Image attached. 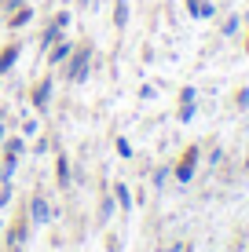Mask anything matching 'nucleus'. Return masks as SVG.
Returning <instances> with one entry per match:
<instances>
[{
	"instance_id": "obj_31",
	"label": "nucleus",
	"mask_w": 249,
	"mask_h": 252,
	"mask_svg": "<svg viewBox=\"0 0 249 252\" xmlns=\"http://www.w3.org/2000/svg\"><path fill=\"white\" fill-rule=\"evenodd\" d=\"M246 51H249V40H246Z\"/></svg>"
},
{
	"instance_id": "obj_9",
	"label": "nucleus",
	"mask_w": 249,
	"mask_h": 252,
	"mask_svg": "<svg viewBox=\"0 0 249 252\" xmlns=\"http://www.w3.org/2000/svg\"><path fill=\"white\" fill-rule=\"evenodd\" d=\"M55 183H59V187H70V183H73V176H70V158H66V154H59V158H55Z\"/></svg>"
},
{
	"instance_id": "obj_28",
	"label": "nucleus",
	"mask_w": 249,
	"mask_h": 252,
	"mask_svg": "<svg viewBox=\"0 0 249 252\" xmlns=\"http://www.w3.org/2000/svg\"><path fill=\"white\" fill-rule=\"evenodd\" d=\"M246 176H249V150H246Z\"/></svg>"
},
{
	"instance_id": "obj_4",
	"label": "nucleus",
	"mask_w": 249,
	"mask_h": 252,
	"mask_svg": "<svg viewBox=\"0 0 249 252\" xmlns=\"http://www.w3.org/2000/svg\"><path fill=\"white\" fill-rule=\"evenodd\" d=\"M44 55H48V66H66V59L73 55V44H70V40H55Z\"/></svg>"
},
{
	"instance_id": "obj_2",
	"label": "nucleus",
	"mask_w": 249,
	"mask_h": 252,
	"mask_svg": "<svg viewBox=\"0 0 249 252\" xmlns=\"http://www.w3.org/2000/svg\"><path fill=\"white\" fill-rule=\"evenodd\" d=\"M198 161H202V150H198V146H187L183 158H179V161H176V168H173V179H176L179 187L194 179V172H198Z\"/></svg>"
},
{
	"instance_id": "obj_14",
	"label": "nucleus",
	"mask_w": 249,
	"mask_h": 252,
	"mask_svg": "<svg viewBox=\"0 0 249 252\" xmlns=\"http://www.w3.org/2000/svg\"><path fill=\"white\" fill-rule=\"evenodd\" d=\"M194 114H198V102H179V125H191L194 121Z\"/></svg>"
},
{
	"instance_id": "obj_27",
	"label": "nucleus",
	"mask_w": 249,
	"mask_h": 252,
	"mask_svg": "<svg viewBox=\"0 0 249 252\" xmlns=\"http://www.w3.org/2000/svg\"><path fill=\"white\" fill-rule=\"evenodd\" d=\"M92 4V0H77V7H88Z\"/></svg>"
},
{
	"instance_id": "obj_13",
	"label": "nucleus",
	"mask_w": 249,
	"mask_h": 252,
	"mask_svg": "<svg viewBox=\"0 0 249 252\" xmlns=\"http://www.w3.org/2000/svg\"><path fill=\"white\" fill-rule=\"evenodd\" d=\"M114 201L121 208H132V190H128L125 183H114Z\"/></svg>"
},
{
	"instance_id": "obj_29",
	"label": "nucleus",
	"mask_w": 249,
	"mask_h": 252,
	"mask_svg": "<svg viewBox=\"0 0 249 252\" xmlns=\"http://www.w3.org/2000/svg\"><path fill=\"white\" fill-rule=\"evenodd\" d=\"M4 179H7V176H4V168H0V183H4Z\"/></svg>"
},
{
	"instance_id": "obj_8",
	"label": "nucleus",
	"mask_w": 249,
	"mask_h": 252,
	"mask_svg": "<svg viewBox=\"0 0 249 252\" xmlns=\"http://www.w3.org/2000/svg\"><path fill=\"white\" fill-rule=\"evenodd\" d=\"M187 11H191V19H213L216 4L213 0H187Z\"/></svg>"
},
{
	"instance_id": "obj_23",
	"label": "nucleus",
	"mask_w": 249,
	"mask_h": 252,
	"mask_svg": "<svg viewBox=\"0 0 249 252\" xmlns=\"http://www.w3.org/2000/svg\"><path fill=\"white\" fill-rule=\"evenodd\" d=\"M48 150H51L48 139H37V143H33V154H48Z\"/></svg>"
},
{
	"instance_id": "obj_17",
	"label": "nucleus",
	"mask_w": 249,
	"mask_h": 252,
	"mask_svg": "<svg viewBox=\"0 0 249 252\" xmlns=\"http://www.w3.org/2000/svg\"><path fill=\"white\" fill-rule=\"evenodd\" d=\"M179 102H198V88H191V84L179 88Z\"/></svg>"
},
{
	"instance_id": "obj_5",
	"label": "nucleus",
	"mask_w": 249,
	"mask_h": 252,
	"mask_svg": "<svg viewBox=\"0 0 249 252\" xmlns=\"http://www.w3.org/2000/svg\"><path fill=\"white\" fill-rule=\"evenodd\" d=\"M30 220L33 223H37V227H44V223L51 220V208H48V201H44V197H30Z\"/></svg>"
},
{
	"instance_id": "obj_7",
	"label": "nucleus",
	"mask_w": 249,
	"mask_h": 252,
	"mask_svg": "<svg viewBox=\"0 0 249 252\" xmlns=\"http://www.w3.org/2000/svg\"><path fill=\"white\" fill-rule=\"evenodd\" d=\"M30 22H33V7H30V4L7 11V30H22V26H30Z\"/></svg>"
},
{
	"instance_id": "obj_6",
	"label": "nucleus",
	"mask_w": 249,
	"mask_h": 252,
	"mask_svg": "<svg viewBox=\"0 0 249 252\" xmlns=\"http://www.w3.org/2000/svg\"><path fill=\"white\" fill-rule=\"evenodd\" d=\"M19 55H22V44H7V48H0V77H4V73H11V69H15Z\"/></svg>"
},
{
	"instance_id": "obj_22",
	"label": "nucleus",
	"mask_w": 249,
	"mask_h": 252,
	"mask_svg": "<svg viewBox=\"0 0 249 252\" xmlns=\"http://www.w3.org/2000/svg\"><path fill=\"white\" fill-rule=\"evenodd\" d=\"M169 176H173V172H169V168H158V176H154V187L161 190V187H165V179H169Z\"/></svg>"
},
{
	"instance_id": "obj_24",
	"label": "nucleus",
	"mask_w": 249,
	"mask_h": 252,
	"mask_svg": "<svg viewBox=\"0 0 249 252\" xmlns=\"http://www.w3.org/2000/svg\"><path fill=\"white\" fill-rule=\"evenodd\" d=\"M22 135H37V121H26V125H22Z\"/></svg>"
},
{
	"instance_id": "obj_18",
	"label": "nucleus",
	"mask_w": 249,
	"mask_h": 252,
	"mask_svg": "<svg viewBox=\"0 0 249 252\" xmlns=\"http://www.w3.org/2000/svg\"><path fill=\"white\" fill-rule=\"evenodd\" d=\"M114 150L121 154V158H132V143H128L125 135H121V139H117V143H114Z\"/></svg>"
},
{
	"instance_id": "obj_16",
	"label": "nucleus",
	"mask_w": 249,
	"mask_h": 252,
	"mask_svg": "<svg viewBox=\"0 0 249 252\" xmlns=\"http://www.w3.org/2000/svg\"><path fill=\"white\" fill-rule=\"evenodd\" d=\"M238 26H242V22H238V15H227V19H224V30H220V33H224V37H235Z\"/></svg>"
},
{
	"instance_id": "obj_19",
	"label": "nucleus",
	"mask_w": 249,
	"mask_h": 252,
	"mask_svg": "<svg viewBox=\"0 0 249 252\" xmlns=\"http://www.w3.org/2000/svg\"><path fill=\"white\" fill-rule=\"evenodd\" d=\"M7 201H11V179H4V183H0V208H4Z\"/></svg>"
},
{
	"instance_id": "obj_20",
	"label": "nucleus",
	"mask_w": 249,
	"mask_h": 252,
	"mask_svg": "<svg viewBox=\"0 0 249 252\" xmlns=\"http://www.w3.org/2000/svg\"><path fill=\"white\" fill-rule=\"evenodd\" d=\"M51 22H59L63 30H70V11H55V15H51Z\"/></svg>"
},
{
	"instance_id": "obj_1",
	"label": "nucleus",
	"mask_w": 249,
	"mask_h": 252,
	"mask_svg": "<svg viewBox=\"0 0 249 252\" xmlns=\"http://www.w3.org/2000/svg\"><path fill=\"white\" fill-rule=\"evenodd\" d=\"M92 69V48H73V55L66 59V81L70 84H84Z\"/></svg>"
},
{
	"instance_id": "obj_12",
	"label": "nucleus",
	"mask_w": 249,
	"mask_h": 252,
	"mask_svg": "<svg viewBox=\"0 0 249 252\" xmlns=\"http://www.w3.org/2000/svg\"><path fill=\"white\" fill-rule=\"evenodd\" d=\"M114 26L117 30L128 26V0H114Z\"/></svg>"
},
{
	"instance_id": "obj_25",
	"label": "nucleus",
	"mask_w": 249,
	"mask_h": 252,
	"mask_svg": "<svg viewBox=\"0 0 249 252\" xmlns=\"http://www.w3.org/2000/svg\"><path fill=\"white\" fill-rule=\"evenodd\" d=\"M22 4H26V0H4L0 7H4V11H15V7H22Z\"/></svg>"
},
{
	"instance_id": "obj_3",
	"label": "nucleus",
	"mask_w": 249,
	"mask_h": 252,
	"mask_svg": "<svg viewBox=\"0 0 249 252\" xmlns=\"http://www.w3.org/2000/svg\"><path fill=\"white\" fill-rule=\"evenodd\" d=\"M51 92H55V81H51V77H44V81H37V84H33V95H30L33 110H48Z\"/></svg>"
},
{
	"instance_id": "obj_30",
	"label": "nucleus",
	"mask_w": 249,
	"mask_h": 252,
	"mask_svg": "<svg viewBox=\"0 0 249 252\" xmlns=\"http://www.w3.org/2000/svg\"><path fill=\"white\" fill-rule=\"evenodd\" d=\"M11 252H22V245H15V249H11Z\"/></svg>"
},
{
	"instance_id": "obj_26",
	"label": "nucleus",
	"mask_w": 249,
	"mask_h": 252,
	"mask_svg": "<svg viewBox=\"0 0 249 252\" xmlns=\"http://www.w3.org/2000/svg\"><path fill=\"white\" fill-rule=\"evenodd\" d=\"M4 139H7V135H4V121H0V143H4Z\"/></svg>"
},
{
	"instance_id": "obj_15",
	"label": "nucleus",
	"mask_w": 249,
	"mask_h": 252,
	"mask_svg": "<svg viewBox=\"0 0 249 252\" xmlns=\"http://www.w3.org/2000/svg\"><path fill=\"white\" fill-rule=\"evenodd\" d=\"M114 208H117V201H114V197H103V205H99V227L110 220V216H114Z\"/></svg>"
},
{
	"instance_id": "obj_10",
	"label": "nucleus",
	"mask_w": 249,
	"mask_h": 252,
	"mask_svg": "<svg viewBox=\"0 0 249 252\" xmlns=\"http://www.w3.org/2000/svg\"><path fill=\"white\" fill-rule=\"evenodd\" d=\"M63 33H66V30H63L59 22H48V26H44V33H40V51H48L51 44H55V40H63Z\"/></svg>"
},
{
	"instance_id": "obj_11",
	"label": "nucleus",
	"mask_w": 249,
	"mask_h": 252,
	"mask_svg": "<svg viewBox=\"0 0 249 252\" xmlns=\"http://www.w3.org/2000/svg\"><path fill=\"white\" fill-rule=\"evenodd\" d=\"M26 238H30V216L11 227V238H7V241H11V249H15V245H26Z\"/></svg>"
},
{
	"instance_id": "obj_21",
	"label": "nucleus",
	"mask_w": 249,
	"mask_h": 252,
	"mask_svg": "<svg viewBox=\"0 0 249 252\" xmlns=\"http://www.w3.org/2000/svg\"><path fill=\"white\" fill-rule=\"evenodd\" d=\"M235 102H238V110H249V88H242L235 95Z\"/></svg>"
}]
</instances>
